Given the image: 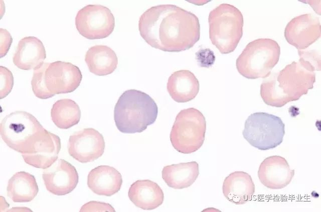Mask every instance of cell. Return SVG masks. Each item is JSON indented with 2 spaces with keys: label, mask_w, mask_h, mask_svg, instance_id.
Masks as SVG:
<instances>
[{
  "label": "cell",
  "mask_w": 321,
  "mask_h": 212,
  "mask_svg": "<svg viewBox=\"0 0 321 212\" xmlns=\"http://www.w3.org/2000/svg\"><path fill=\"white\" fill-rule=\"evenodd\" d=\"M138 30L149 46L168 52L189 50L200 36L198 17L170 4L153 6L145 10L139 18Z\"/></svg>",
  "instance_id": "cell-1"
},
{
  "label": "cell",
  "mask_w": 321,
  "mask_h": 212,
  "mask_svg": "<svg viewBox=\"0 0 321 212\" xmlns=\"http://www.w3.org/2000/svg\"><path fill=\"white\" fill-rule=\"evenodd\" d=\"M316 68L301 58L278 72L272 73L260 86V96L267 105L281 108L299 100L313 88Z\"/></svg>",
  "instance_id": "cell-2"
},
{
  "label": "cell",
  "mask_w": 321,
  "mask_h": 212,
  "mask_svg": "<svg viewBox=\"0 0 321 212\" xmlns=\"http://www.w3.org/2000/svg\"><path fill=\"white\" fill-rule=\"evenodd\" d=\"M157 114V104L148 94L128 90L120 96L115 106L114 120L120 132L139 133L155 122Z\"/></svg>",
  "instance_id": "cell-3"
},
{
  "label": "cell",
  "mask_w": 321,
  "mask_h": 212,
  "mask_svg": "<svg viewBox=\"0 0 321 212\" xmlns=\"http://www.w3.org/2000/svg\"><path fill=\"white\" fill-rule=\"evenodd\" d=\"M82 78L79 68L70 62H44L34 69L31 86L36 97L47 99L55 94L74 92L80 85Z\"/></svg>",
  "instance_id": "cell-4"
},
{
  "label": "cell",
  "mask_w": 321,
  "mask_h": 212,
  "mask_svg": "<svg viewBox=\"0 0 321 212\" xmlns=\"http://www.w3.org/2000/svg\"><path fill=\"white\" fill-rule=\"evenodd\" d=\"M209 37L222 54L233 52L243 35V16L235 6L222 4L209 14Z\"/></svg>",
  "instance_id": "cell-5"
},
{
  "label": "cell",
  "mask_w": 321,
  "mask_h": 212,
  "mask_svg": "<svg viewBox=\"0 0 321 212\" xmlns=\"http://www.w3.org/2000/svg\"><path fill=\"white\" fill-rule=\"evenodd\" d=\"M280 48L270 38H258L248 43L236 61L239 73L248 79L266 78L278 63Z\"/></svg>",
  "instance_id": "cell-6"
},
{
  "label": "cell",
  "mask_w": 321,
  "mask_h": 212,
  "mask_svg": "<svg viewBox=\"0 0 321 212\" xmlns=\"http://www.w3.org/2000/svg\"><path fill=\"white\" fill-rule=\"evenodd\" d=\"M206 130V119L198 110L190 108L177 115L170 132L174 148L183 154H190L203 145Z\"/></svg>",
  "instance_id": "cell-7"
},
{
  "label": "cell",
  "mask_w": 321,
  "mask_h": 212,
  "mask_svg": "<svg viewBox=\"0 0 321 212\" xmlns=\"http://www.w3.org/2000/svg\"><path fill=\"white\" fill-rule=\"evenodd\" d=\"M244 138L253 147L261 150L280 145L285 134V125L280 118L264 112L251 114L245 122Z\"/></svg>",
  "instance_id": "cell-8"
},
{
  "label": "cell",
  "mask_w": 321,
  "mask_h": 212,
  "mask_svg": "<svg viewBox=\"0 0 321 212\" xmlns=\"http://www.w3.org/2000/svg\"><path fill=\"white\" fill-rule=\"evenodd\" d=\"M44 128L32 114L16 111L7 115L0 125L3 141L13 150L26 153L33 141Z\"/></svg>",
  "instance_id": "cell-9"
},
{
  "label": "cell",
  "mask_w": 321,
  "mask_h": 212,
  "mask_svg": "<svg viewBox=\"0 0 321 212\" xmlns=\"http://www.w3.org/2000/svg\"><path fill=\"white\" fill-rule=\"evenodd\" d=\"M75 25L79 33L89 40L108 36L115 27V18L111 10L100 4H88L77 12Z\"/></svg>",
  "instance_id": "cell-10"
},
{
  "label": "cell",
  "mask_w": 321,
  "mask_h": 212,
  "mask_svg": "<svg viewBox=\"0 0 321 212\" xmlns=\"http://www.w3.org/2000/svg\"><path fill=\"white\" fill-rule=\"evenodd\" d=\"M105 149L103 136L93 128H86L70 136L69 154L81 163L92 162L101 156Z\"/></svg>",
  "instance_id": "cell-11"
},
{
  "label": "cell",
  "mask_w": 321,
  "mask_h": 212,
  "mask_svg": "<svg viewBox=\"0 0 321 212\" xmlns=\"http://www.w3.org/2000/svg\"><path fill=\"white\" fill-rule=\"evenodd\" d=\"M60 150L59 136L44 128L37 135L28 150L22 156L26 164L45 169L57 160Z\"/></svg>",
  "instance_id": "cell-12"
},
{
  "label": "cell",
  "mask_w": 321,
  "mask_h": 212,
  "mask_svg": "<svg viewBox=\"0 0 321 212\" xmlns=\"http://www.w3.org/2000/svg\"><path fill=\"white\" fill-rule=\"evenodd\" d=\"M284 34L288 44L298 50H305L321 36L319 18L310 14L295 16L287 24Z\"/></svg>",
  "instance_id": "cell-13"
},
{
  "label": "cell",
  "mask_w": 321,
  "mask_h": 212,
  "mask_svg": "<svg viewBox=\"0 0 321 212\" xmlns=\"http://www.w3.org/2000/svg\"><path fill=\"white\" fill-rule=\"evenodd\" d=\"M42 178L47 190L57 196H64L72 192L79 180L76 168L63 159L58 160L44 169Z\"/></svg>",
  "instance_id": "cell-14"
},
{
  "label": "cell",
  "mask_w": 321,
  "mask_h": 212,
  "mask_svg": "<svg viewBox=\"0 0 321 212\" xmlns=\"http://www.w3.org/2000/svg\"><path fill=\"white\" fill-rule=\"evenodd\" d=\"M294 176V170H291L285 158L279 156L265 158L258 170V176L261 184L272 190L286 187Z\"/></svg>",
  "instance_id": "cell-15"
},
{
  "label": "cell",
  "mask_w": 321,
  "mask_h": 212,
  "mask_svg": "<svg viewBox=\"0 0 321 212\" xmlns=\"http://www.w3.org/2000/svg\"><path fill=\"white\" fill-rule=\"evenodd\" d=\"M46 58V52L42 41L37 38H23L18 43L13 56V62L19 68L28 70L41 66Z\"/></svg>",
  "instance_id": "cell-16"
},
{
  "label": "cell",
  "mask_w": 321,
  "mask_h": 212,
  "mask_svg": "<svg viewBox=\"0 0 321 212\" xmlns=\"http://www.w3.org/2000/svg\"><path fill=\"white\" fill-rule=\"evenodd\" d=\"M122 178L120 173L109 166H99L91 170L87 176L88 188L95 194L111 196L120 190Z\"/></svg>",
  "instance_id": "cell-17"
},
{
  "label": "cell",
  "mask_w": 321,
  "mask_h": 212,
  "mask_svg": "<svg viewBox=\"0 0 321 212\" xmlns=\"http://www.w3.org/2000/svg\"><path fill=\"white\" fill-rule=\"evenodd\" d=\"M223 193L226 199L236 204H243L250 201L255 192V185L248 173L236 171L224 180Z\"/></svg>",
  "instance_id": "cell-18"
},
{
  "label": "cell",
  "mask_w": 321,
  "mask_h": 212,
  "mask_svg": "<svg viewBox=\"0 0 321 212\" xmlns=\"http://www.w3.org/2000/svg\"><path fill=\"white\" fill-rule=\"evenodd\" d=\"M128 196L137 207L143 210H152L164 202V194L160 186L149 180H137L130 186Z\"/></svg>",
  "instance_id": "cell-19"
},
{
  "label": "cell",
  "mask_w": 321,
  "mask_h": 212,
  "mask_svg": "<svg viewBox=\"0 0 321 212\" xmlns=\"http://www.w3.org/2000/svg\"><path fill=\"white\" fill-rule=\"evenodd\" d=\"M167 90L172 99L178 102H186L198 94L200 84L195 74L189 70L174 72L169 78Z\"/></svg>",
  "instance_id": "cell-20"
},
{
  "label": "cell",
  "mask_w": 321,
  "mask_h": 212,
  "mask_svg": "<svg viewBox=\"0 0 321 212\" xmlns=\"http://www.w3.org/2000/svg\"><path fill=\"white\" fill-rule=\"evenodd\" d=\"M162 178L170 188L182 189L190 186L199 174L198 164L195 161L173 164L164 167Z\"/></svg>",
  "instance_id": "cell-21"
},
{
  "label": "cell",
  "mask_w": 321,
  "mask_h": 212,
  "mask_svg": "<svg viewBox=\"0 0 321 212\" xmlns=\"http://www.w3.org/2000/svg\"><path fill=\"white\" fill-rule=\"evenodd\" d=\"M85 61L89 71L100 76L111 74L118 64V58L114 51L104 45L90 48L85 54Z\"/></svg>",
  "instance_id": "cell-22"
},
{
  "label": "cell",
  "mask_w": 321,
  "mask_h": 212,
  "mask_svg": "<svg viewBox=\"0 0 321 212\" xmlns=\"http://www.w3.org/2000/svg\"><path fill=\"white\" fill-rule=\"evenodd\" d=\"M8 196L15 202L32 201L39 188L35 176L26 172L15 173L9 180L7 188Z\"/></svg>",
  "instance_id": "cell-23"
},
{
  "label": "cell",
  "mask_w": 321,
  "mask_h": 212,
  "mask_svg": "<svg viewBox=\"0 0 321 212\" xmlns=\"http://www.w3.org/2000/svg\"><path fill=\"white\" fill-rule=\"evenodd\" d=\"M51 116L58 128L68 129L79 123L81 110L75 101L68 98L61 99L53 104Z\"/></svg>",
  "instance_id": "cell-24"
},
{
  "label": "cell",
  "mask_w": 321,
  "mask_h": 212,
  "mask_svg": "<svg viewBox=\"0 0 321 212\" xmlns=\"http://www.w3.org/2000/svg\"><path fill=\"white\" fill-rule=\"evenodd\" d=\"M1 99L5 98L12 91L14 86V77L12 72L6 67L0 66Z\"/></svg>",
  "instance_id": "cell-25"
},
{
  "label": "cell",
  "mask_w": 321,
  "mask_h": 212,
  "mask_svg": "<svg viewBox=\"0 0 321 212\" xmlns=\"http://www.w3.org/2000/svg\"><path fill=\"white\" fill-rule=\"evenodd\" d=\"M80 212H115L114 208L109 204L96 201H90L84 204Z\"/></svg>",
  "instance_id": "cell-26"
},
{
  "label": "cell",
  "mask_w": 321,
  "mask_h": 212,
  "mask_svg": "<svg viewBox=\"0 0 321 212\" xmlns=\"http://www.w3.org/2000/svg\"><path fill=\"white\" fill-rule=\"evenodd\" d=\"M1 32V58L5 56L8 52L13 42V38L10 32L3 28L0 29Z\"/></svg>",
  "instance_id": "cell-27"
},
{
  "label": "cell",
  "mask_w": 321,
  "mask_h": 212,
  "mask_svg": "<svg viewBox=\"0 0 321 212\" xmlns=\"http://www.w3.org/2000/svg\"><path fill=\"white\" fill-rule=\"evenodd\" d=\"M202 50L198 54V59L201 64V66L209 68L212 66L215 60V56L213 52L209 48Z\"/></svg>",
  "instance_id": "cell-28"
}]
</instances>
